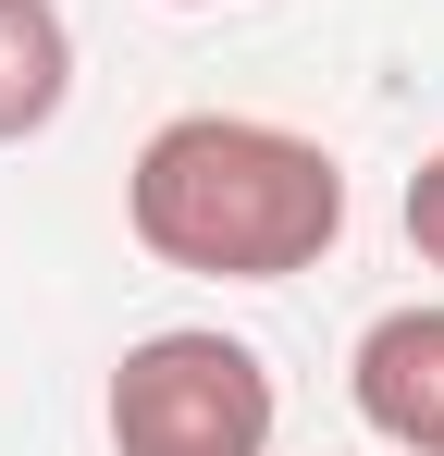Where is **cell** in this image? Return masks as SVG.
<instances>
[{"label":"cell","instance_id":"6da1fadb","mask_svg":"<svg viewBox=\"0 0 444 456\" xmlns=\"http://www.w3.org/2000/svg\"><path fill=\"white\" fill-rule=\"evenodd\" d=\"M124 234L198 284H296L346 247V160L272 111H173L124 160Z\"/></svg>","mask_w":444,"mask_h":456},{"label":"cell","instance_id":"5b68a950","mask_svg":"<svg viewBox=\"0 0 444 456\" xmlns=\"http://www.w3.org/2000/svg\"><path fill=\"white\" fill-rule=\"evenodd\" d=\"M407 247H420V272H444V149L407 173Z\"/></svg>","mask_w":444,"mask_h":456},{"label":"cell","instance_id":"277c9868","mask_svg":"<svg viewBox=\"0 0 444 456\" xmlns=\"http://www.w3.org/2000/svg\"><path fill=\"white\" fill-rule=\"evenodd\" d=\"M74 99V25L62 0H0V149L50 136Z\"/></svg>","mask_w":444,"mask_h":456},{"label":"cell","instance_id":"7a4b0ae2","mask_svg":"<svg viewBox=\"0 0 444 456\" xmlns=\"http://www.w3.org/2000/svg\"><path fill=\"white\" fill-rule=\"evenodd\" d=\"M99 432H111V456H272L284 395H272V358L247 333L173 321V333H136L111 358Z\"/></svg>","mask_w":444,"mask_h":456},{"label":"cell","instance_id":"8992f818","mask_svg":"<svg viewBox=\"0 0 444 456\" xmlns=\"http://www.w3.org/2000/svg\"><path fill=\"white\" fill-rule=\"evenodd\" d=\"M173 12H210V0H173Z\"/></svg>","mask_w":444,"mask_h":456},{"label":"cell","instance_id":"3957f363","mask_svg":"<svg viewBox=\"0 0 444 456\" xmlns=\"http://www.w3.org/2000/svg\"><path fill=\"white\" fill-rule=\"evenodd\" d=\"M346 395L395 456H444V297L382 308L358 333V358H346Z\"/></svg>","mask_w":444,"mask_h":456}]
</instances>
